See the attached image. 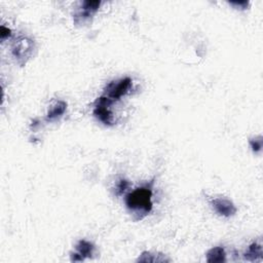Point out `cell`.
Segmentation results:
<instances>
[{
    "label": "cell",
    "instance_id": "cell-1",
    "mask_svg": "<svg viewBox=\"0 0 263 263\" xmlns=\"http://www.w3.org/2000/svg\"><path fill=\"white\" fill-rule=\"evenodd\" d=\"M152 185L153 181L137 187L124 197V204L129 211L136 216V220L143 219L152 211Z\"/></svg>",
    "mask_w": 263,
    "mask_h": 263
},
{
    "label": "cell",
    "instance_id": "cell-2",
    "mask_svg": "<svg viewBox=\"0 0 263 263\" xmlns=\"http://www.w3.org/2000/svg\"><path fill=\"white\" fill-rule=\"evenodd\" d=\"M113 101L106 96H101L94 104L93 114L100 122L111 127L113 125V114L111 111V105Z\"/></svg>",
    "mask_w": 263,
    "mask_h": 263
},
{
    "label": "cell",
    "instance_id": "cell-3",
    "mask_svg": "<svg viewBox=\"0 0 263 263\" xmlns=\"http://www.w3.org/2000/svg\"><path fill=\"white\" fill-rule=\"evenodd\" d=\"M132 89V79L130 77H124L119 80L109 82L104 90V96H106L113 102L119 101L121 97L125 96Z\"/></svg>",
    "mask_w": 263,
    "mask_h": 263
},
{
    "label": "cell",
    "instance_id": "cell-4",
    "mask_svg": "<svg viewBox=\"0 0 263 263\" xmlns=\"http://www.w3.org/2000/svg\"><path fill=\"white\" fill-rule=\"evenodd\" d=\"M34 48L33 41L27 37L19 38L13 46V55L14 57L24 64L26 61L30 58Z\"/></svg>",
    "mask_w": 263,
    "mask_h": 263
},
{
    "label": "cell",
    "instance_id": "cell-5",
    "mask_svg": "<svg viewBox=\"0 0 263 263\" xmlns=\"http://www.w3.org/2000/svg\"><path fill=\"white\" fill-rule=\"evenodd\" d=\"M211 206L214 209V211L219 216L226 217V218L233 217L238 211L237 207L235 206L233 202H230L229 199L223 198V197L213 198L211 201Z\"/></svg>",
    "mask_w": 263,
    "mask_h": 263
},
{
    "label": "cell",
    "instance_id": "cell-6",
    "mask_svg": "<svg viewBox=\"0 0 263 263\" xmlns=\"http://www.w3.org/2000/svg\"><path fill=\"white\" fill-rule=\"evenodd\" d=\"M76 252L74 253H71L70 255V260L71 261H85L87 258L93 257L95 253V246L92 244L91 241L86 240V239H80L76 247Z\"/></svg>",
    "mask_w": 263,
    "mask_h": 263
},
{
    "label": "cell",
    "instance_id": "cell-7",
    "mask_svg": "<svg viewBox=\"0 0 263 263\" xmlns=\"http://www.w3.org/2000/svg\"><path fill=\"white\" fill-rule=\"evenodd\" d=\"M100 5L101 1H83L81 9L74 17L75 23L78 22V20H82L83 22V21H86L87 19H90L98 12Z\"/></svg>",
    "mask_w": 263,
    "mask_h": 263
},
{
    "label": "cell",
    "instance_id": "cell-8",
    "mask_svg": "<svg viewBox=\"0 0 263 263\" xmlns=\"http://www.w3.org/2000/svg\"><path fill=\"white\" fill-rule=\"evenodd\" d=\"M67 110V103L64 101H56L54 104L49 107L48 114H47V120L48 121H54L62 118Z\"/></svg>",
    "mask_w": 263,
    "mask_h": 263
},
{
    "label": "cell",
    "instance_id": "cell-9",
    "mask_svg": "<svg viewBox=\"0 0 263 263\" xmlns=\"http://www.w3.org/2000/svg\"><path fill=\"white\" fill-rule=\"evenodd\" d=\"M206 260L209 263L216 262H225L226 261V252L223 247H214L210 249L206 254Z\"/></svg>",
    "mask_w": 263,
    "mask_h": 263
},
{
    "label": "cell",
    "instance_id": "cell-10",
    "mask_svg": "<svg viewBox=\"0 0 263 263\" xmlns=\"http://www.w3.org/2000/svg\"><path fill=\"white\" fill-rule=\"evenodd\" d=\"M244 258L247 261H260L262 259V245L260 243L251 244L248 248V250L244 253Z\"/></svg>",
    "mask_w": 263,
    "mask_h": 263
},
{
    "label": "cell",
    "instance_id": "cell-11",
    "mask_svg": "<svg viewBox=\"0 0 263 263\" xmlns=\"http://www.w3.org/2000/svg\"><path fill=\"white\" fill-rule=\"evenodd\" d=\"M170 260L167 259L165 255H156L152 254L150 252H143V253L137 259V262H169Z\"/></svg>",
    "mask_w": 263,
    "mask_h": 263
},
{
    "label": "cell",
    "instance_id": "cell-12",
    "mask_svg": "<svg viewBox=\"0 0 263 263\" xmlns=\"http://www.w3.org/2000/svg\"><path fill=\"white\" fill-rule=\"evenodd\" d=\"M249 144L251 146L252 150H253V152L259 153L261 151V149H262V137L261 136L255 137V138L251 139L249 141Z\"/></svg>",
    "mask_w": 263,
    "mask_h": 263
},
{
    "label": "cell",
    "instance_id": "cell-13",
    "mask_svg": "<svg viewBox=\"0 0 263 263\" xmlns=\"http://www.w3.org/2000/svg\"><path fill=\"white\" fill-rule=\"evenodd\" d=\"M129 185H130V183L128 180H125V179H121V180H120V182L118 183L117 187H115V194L121 195L125 191H127Z\"/></svg>",
    "mask_w": 263,
    "mask_h": 263
},
{
    "label": "cell",
    "instance_id": "cell-14",
    "mask_svg": "<svg viewBox=\"0 0 263 263\" xmlns=\"http://www.w3.org/2000/svg\"><path fill=\"white\" fill-rule=\"evenodd\" d=\"M10 35H12V31L4 26H1V31H0V36H1V40H5Z\"/></svg>",
    "mask_w": 263,
    "mask_h": 263
},
{
    "label": "cell",
    "instance_id": "cell-15",
    "mask_svg": "<svg viewBox=\"0 0 263 263\" xmlns=\"http://www.w3.org/2000/svg\"><path fill=\"white\" fill-rule=\"evenodd\" d=\"M229 4H230V5H233V6H235L236 8L239 7V9H246L247 6H248V4H249V2H247V1H241V2H229Z\"/></svg>",
    "mask_w": 263,
    "mask_h": 263
}]
</instances>
